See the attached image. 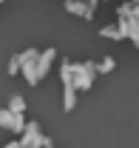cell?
Instances as JSON below:
<instances>
[{
  "mask_svg": "<svg viewBox=\"0 0 139 148\" xmlns=\"http://www.w3.org/2000/svg\"><path fill=\"white\" fill-rule=\"evenodd\" d=\"M23 148H40V145H48V137H43L40 134V125L37 123H31L29 128H26V137H23V143H20Z\"/></svg>",
  "mask_w": 139,
  "mask_h": 148,
  "instance_id": "obj_1",
  "label": "cell"
},
{
  "mask_svg": "<svg viewBox=\"0 0 139 148\" xmlns=\"http://www.w3.org/2000/svg\"><path fill=\"white\" fill-rule=\"evenodd\" d=\"M23 108H26L23 97H12V103H9V111H14V114H23Z\"/></svg>",
  "mask_w": 139,
  "mask_h": 148,
  "instance_id": "obj_2",
  "label": "cell"
},
{
  "mask_svg": "<svg viewBox=\"0 0 139 148\" xmlns=\"http://www.w3.org/2000/svg\"><path fill=\"white\" fill-rule=\"evenodd\" d=\"M111 69H114V60H111V57H105V60H102V63H99V71H111Z\"/></svg>",
  "mask_w": 139,
  "mask_h": 148,
  "instance_id": "obj_3",
  "label": "cell"
}]
</instances>
